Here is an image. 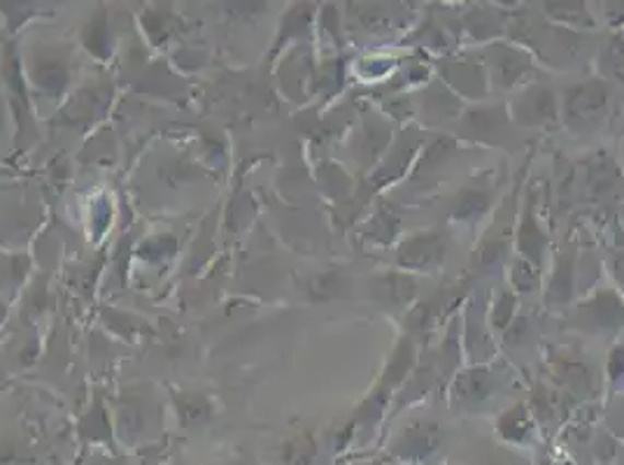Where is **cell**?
<instances>
[{"label": "cell", "instance_id": "1", "mask_svg": "<svg viewBox=\"0 0 624 465\" xmlns=\"http://www.w3.org/2000/svg\"><path fill=\"white\" fill-rule=\"evenodd\" d=\"M605 103V96L601 88H592V86H585L574 92L568 103V112L576 115V117H592L594 112H599Z\"/></svg>", "mask_w": 624, "mask_h": 465}]
</instances>
